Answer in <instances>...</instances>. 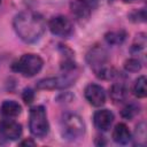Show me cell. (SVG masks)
Here are the masks:
<instances>
[{
	"instance_id": "1",
	"label": "cell",
	"mask_w": 147,
	"mask_h": 147,
	"mask_svg": "<svg viewBox=\"0 0 147 147\" xmlns=\"http://www.w3.org/2000/svg\"><path fill=\"white\" fill-rule=\"evenodd\" d=\"M14 30L16 34L28 44L36 42L46 30L44 17L34 11H21L14 17Z\"/></svg>"
},
{
	"instance_id": "2",
	"label": "cell",
	"mask_w": 147,
	"mask_h": 147,
	"mask_svg": "<svg viewBox=\"0 0 147 147\" xmlns=\"http://www.w3.org/2000/svg\"><path fill=\"white\" fill-rule=\"evenodd\" d=\"M86 61L95 76L100 79H113L117 74L113 67L108 64V53L102 47L95 46L90 49L86 55Z\"/></svg>"
},
{
	"instance_id": "3",
	"label": "cell",
	"mask_w": 147,
	"mask_h": 147,
	"mask_svg": "<svg viewBox=\"0 0 147 147\" xmlns=\"http://www.w3.org/2000/svg\"><path fill=\"white\" fill-rule=\"evenodd\" d=\"M62 136L67 140H76L85 132V124L82 117L75 113H65L61 121Z\"/></svg>"
},
{
	"instance_id": "4",
	"label": "cell",
	"mask_w": 147,
	"mask_h": 147,
	"mask_svg": "<svg viewBox=\"0 0 147 147\" xmlns=\"http://www.w3.org/2000/svg\"><path fill=\"white\" fill-rule=\"evenodd\" d=\"M29 129L30 132L37 137L42 139L47 136L49 131V124L47 119L46 109L42 106H36L30 110V119H29Z\"/></svg>"
},
{
	"instance_id": "5",
	"label": "cell",
	"mask_w": 147,
	"mask_h": 147,
	"mask_svg": "<svg viewBox=\"0 0 147 147\" xmlns=\"http://www.w3.org/2000/svg\"><path fill=\"white\" fill-rule=\"evenodd\" d=\"M44 65L42 59L37 54H24L16 62L13 63L11 68L14 71L22 74L25 77H32L37 75Z\"/></svg>"
},
{
	"instance_id": "6",
	"label": "cell",
	"mask_w": 147,
	"mask_h": 147,
	"mask_svg": "<svg viewBox=\"0 0 147 147\" xmlns=\"http://www.w3.org/2000/svg\"><path fill=\"white\" fill-rule=\"evenodd\" d=\"M78 75L75 72V69L64 71L63 75L57 76V77H49V78H44L40 79L37 83V88L38 90H60V88H65L75 84Z\"/></svg>"
},
{
	"instance_id": "7",
	"label": "cell",
	"mask_w": 147,
	"mask_h": 147,
	"mask_svg": "<svg viewBox=\"0 0 147 147\" xmlns=\"http://www.w3.org/2000/svg\"><path fill=\"white\" fill-rule=\"evenodd\" d=\"M48 28L54 36L62 37V38H68L74 32V26L71 21L68 17L62 15L52 17L48 22Z\"/></svg>"
},
{
	"instance_id": "8",
	"label": "cell",
	"mask_w": 147,
	"mask_h": 147,
	"mask_svg": "<svg viewBox=\"0 0 147 147\" xmlns=\"http://www.w3.org/2000/svg\"><path fill=\"white\" fill-rule=\"evenodd\" d=\"M84 95L88 103L94 107H101L106 102L105 90L98 84H88L84 90Z\"/></svg>"
},
{
	"instance_id": "9",
	"label": "cell",
	"mask_w": 147,
	"mask_h": 147,
	"mask_svg": "<svg viewBox=\"0 0 147 147\" xmlns=\"http://www.w3.org/2000/svg\"><path fill=\"white\" fill-rule=\"evenodd\" d=\"M22 134V126L13 119H2L0 122V136L8 140H16Z\"/></svg>"
},
{
	"instance_id": "10",
	"label": "cell",
	"mask_w": 147,
	"mask_h": 147,
	"mask_svg": "<svg viewBox=\"0 0 147 147\" xmlns=\"http://www.w3.org/2000/svg\"><path fill=\"white\" fill-rule=\"evenodd\" d=\"M70 9L72 15L82 22L88 20L92 11V6L87 0H74L70 3Z\"/></svg>"
},
{
	"instance_id": "11",
	"label": "cell",
	"mask_w": 147,
	"mask_h": 147,
	"mask_svg": "<svg viewBox=\"0 0 147 147\" xmlns=\"http://www.w3.org/2000/svg\"><path fill=\"white\" fill-rule=\"evenodd\" d=\"M94 125L100 131H108L114 122V114L108 109L98 110L93 116Z\"/></svg>"
},
{
	"instance_id": "12",
	"label": "cell",
	"mask_w": 147,
	"mask_h": 147,
	"mask_svg": "<svg viewBox=\"0 0 147 147\" xmlns=\"http://www.w3.org/2000/svg\"><path fill=\"white\" fill-rule=\"evenodd\" d=\"M113 140L119 145H126L131 140V132L124 123H118L113 131Z\"/></svg>"
},
{
	"instance_id": "13",
	"label": "cell",
	"mask_w": 147,
	"mask_h": 147,
	"mask_svg": "<svg viewBox=\"0 0 147 147\" xmlns=\"http://www.w3.org/2000/svg\"><path fill=\"white\" fill-rule=\"evenodd\" d=\"M127 95H129V91H127L126 86L122 83L113 84L109 90V96L115 103L124 102L126 100Z\"/></svg>"
},
{
	"instance_id": "14",
	"label": "cell",
	"mask_w": 147,
	"mask_h": 147,
	"mask_svg": "<svg viewBox=\"0 0 147 147\" xmlns=\"http://www.w3.org/2000/svg\"><path fill=\"white\" fill-rule=\"evenodd\" d=\"M21 111H22L21 105L14 100H6L1 106V114L8 118L18 116Z\"/></svg>"
},
{
	"instance_id": "15",
	"label": "cell",
	"mask_w": 147,
	"mask_h": 147,
	"mask_svg": "<svg viewBox=\"0 0 147 147\" xmlns=\"http://www.w3.org/2000/svg\"><path fill=\"white\" fill-rule=\"evenodd\" d=\"M146 76H140L136 79L134 84H133V94L139 98V99H144L147 95V88H146Z\"/></svg>"
},
{
	"instance_id": "16",
	"label": "cell",
	"mask_w": 147,
	"mask_h": 147,
	"mask_svg": "<svg viewBox=\"0 0 147 147\" xmlns=\"http://www.w3.org/2000/svg\"><path fill=\"white\" fill-rule=\"evenodd\" d=\"M126 38V32L124 30H117V31H110L105 36L106 41L109 45H121Z\"/></svg>"
},
{
	"instance_id": "17",
	"label": "cell",
	"mask_w": 147,
	"mask_h": 147,
	"mask_svg": "<svg viewBox=\"0 0 147 147\" xmlns=\"http://www.w3.org/2000/svg\"><path fill=\"white\" fill-rule=\"evenodd\" d=\"M134 141L138 146H146V123L141 122L136 126L134 131Z\"/></svg>"
},
{
	"instance_id": "18",
	"label": "cell",
	"mask_w": 147,
	"mask_h": 147,
	"mask_svg": "<svg viewBox=\"0 0 147 147\" xmlns=\"http://www.w3.org/2000/svg\"><path fill=\"white\" fill-rule=\"evenodd\" d=\"M138 113H139V106H137L136 103H129V105H126L123 108V110H122V117L125 118V119H131Z\"/></svg>"
},
{
	"instance_id": "19",
	"label": "cell",
	"mask_w": 147,
	"mask_h": 147,
	"mask_svg": "<svg viewBox=\"0 0 147 147\" xmlns=\"http://www.w3.org/2000/svg\"><path fill=\"white\" fill-rule=\"evenodd\" d=\"M141 61L138 59H129L124 63V68L129 72H138L141 69Z\"/></svg>"
},
{
	"instance_id": "20",
	"label": "cell",
	"mask_w": 147,
	"mask_h": 147,
	"mask_svg": "<svg viewBox=\"0 0 147 147\" xmlns=\"http://www.w3.org/2000/svg\"><path fill=\"white\" fill-rule=\"evenodd\" d=\"M145 46H146V38H145V34L144 33H140L138 34V42H134L131 47V52L133 54H138L140 53L141 51L145 49Z\"/></svg>"
},
{
	"instance_id": "21",
	"label": "cell",
	"mask_w": 147,
	"mask_h": 147,
	"mask_svg": "<svg viewBox=\"0 0 147 147\" xmlns=\"http://www.w3.org/2000/svg\"><path fill=\"white\" fill-rule=\"evenodd\" d=\"M22 98H23V100H24L25 103L30 105V103L33 101V99H34V92H33L31 88H25V90L23 91Z\"/></svg>"
},
{
	"instance_id": "22",
	"label": "cell",
	"mask_w": 147,
	"mask_h": 147,
	"mask_svg": "<svg viewBox=\"0 0 147 147\" xmlns=\"http://www.w3.org/2000/svg\"><path fill=\"white\" fill-rule=\"evenodd\" d=\"M20 145H22V146H24V145H28V146H34L36 142L32 141V140H30V139H28V140H24V141L20 142Z\"/></svg>"
},
{
	"instance_id": "23",
	"label": "cell",
	"mask_w": 147,
	"mask_h": 147,
	"mask_svg": "<svg viewBox=\"0 0 147 147\" xmlns=\"http://www.w3.org/2000/svg\"><path fill=\"white\" fill-rule=\"evenodd\" d=\"M0 3H1V0H0Z\"/></svg>"
}]
</instances>
